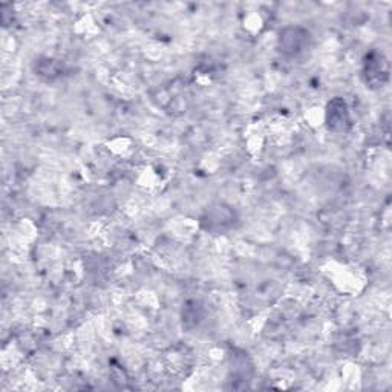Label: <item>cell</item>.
Wrapping results in <instances>:
<instances>
[{"label":"cell","instance_id":"2","mask_svg":"<svg viewBox=\"0 0 392 392\" xmlns=\"http://www.w3.org/2000/svg\"><path fill=\"white\" fill-rule=\"evenodd\" d=\"M326 121L328 126L334 130H345L349 125L348 108L346 103L342 98H334L328 105L326 110Z\"/></svg>","mask_w":392,"mask_h":392},{"label":"cell","instance_id":"1","mask_svg":"<svg viewBox=\"0 0 392 392\" xmlns=\"http://www.w3.org/2000/svg\"><path fill=\"white\" fill-rule=\"evenodd\" d=\"M365 76L366 83L373 88H381L389 77V65L383 54L371 53L365 63Z\"/></svg>","mask_w":392,"mask_h":392}]
</instances>
